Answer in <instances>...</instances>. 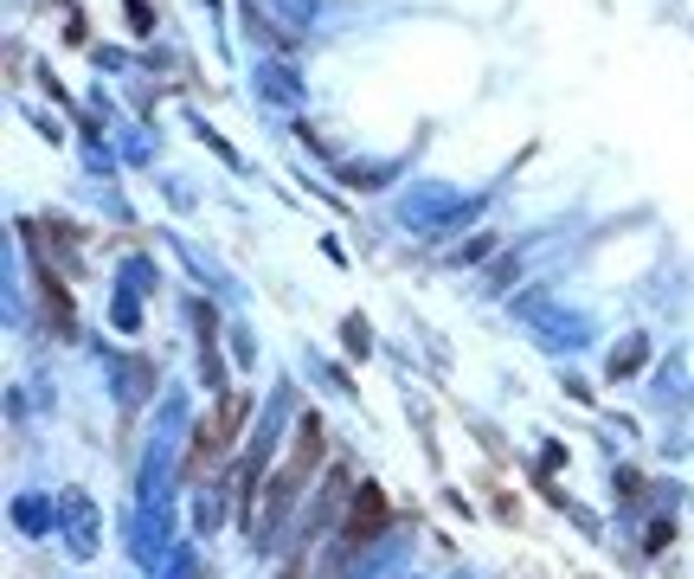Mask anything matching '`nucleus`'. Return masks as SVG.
<instances>
[{
  "label": "nucleus",
  "mask_w": 694,
  "mask_h": 579,
  "mask_svg": "<svg viewBox=\"0 0 694 579\" xmlns=\"http://www.w3.org/2000/svg\"><path fill=\"white\" fill-rule=\"evenodd\" d=\"M315 457H322V419L309 412V419H302V451H296V457L283 464L277 483H271V515H277V508L289 503V496H296V490H302L309 477H315ZM271 515H264V521H271Z\"/></svg>",
  "instance_id": "obj_1"
},
{
  "label": "nucleus",
  "mask_w": 694,
  "mask_h": 579,
  "mask_svg": "<svg viewBox=\"0 0 694 579\" xmlns=\"http://www.w3.org/2000/svg\"><path fill=\"white\" fill-rule=\"evenodd\" d=\"M386 528V496L373 490V483H360V496H354V515H347V541H373Z\"/></svg>",
  "instance_id": "obj_2"
}]
</instances>
